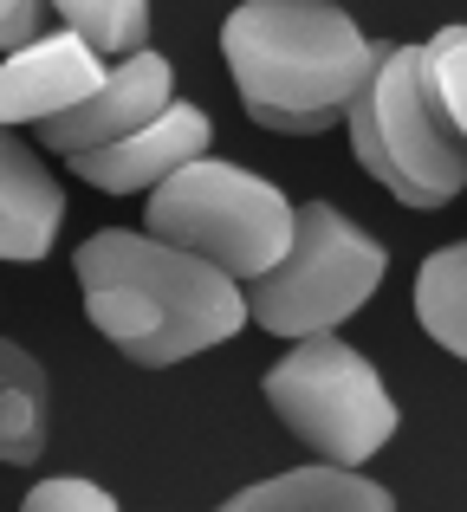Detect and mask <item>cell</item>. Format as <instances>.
Masks as SVG:
<instances>
[{
	"label": "cell",
	"instance_id": "6da1fadb",
	"mask_svg": "<svg viewBox=\"0 0 467 512\" xmlns=\"http://www.w3.org/2000/svg\"><path fill=\"white\" fill-rule=\"evenodd\" d=\"M78 286L91 325L143 370H169L195 350L228 344L247 325V292L228 273L137 227L91 234L78 247Z\"/></svg>",
	"mask_w": 467,
	"mask_h": 512
},
{
	"label": "cell",
	"instance_id": "7a4b0ae2",
	"mask_svg": "<svg viewBox=\"0 0 467 512\" xmlns=\"http://www.w3.org/2000/svg\"><path fill=\"white\" fill-rule=\"evenodd\" d=\"M247 117L279 137H318L370 85L383 46L331 0H240L221 26Z\"/></svg>",
	"mask_w": 467,
	"mask_h": 512
},
{
	"label": "cell",
	"instance_id": "3957f363",
	"mask_svg": "<svg viewBox=\"0 0 467 512\" xmlns=\"http://www.w3.org/2000/svg\"><path fill=\"white\" fill-rule=\"evenodd\" d=\"M143 234L208 260L234 286H253L292 247V201L266 175L234 169L221 156H195L150 188Z\"/></svg>",
	"mask_w": 467,
	"mask_h": 512
},
{
	"label": "cell",
	"instance_id": "277c9868",
	"mask_svg": "<svg viewBox=\"0 0 467 512\" xmlns=\"http://www.w3.org/2000/svg\"><path fill=\"white\" fill-rule=\"evenodd\" d=\"M390 253L344 221L331 201L292 208V247L247 286V318L273 338H325L351 312H364L370 292L383 286Z\"/></svg>",
	"mask_w": 467,
	"mask_h": 512
},
{
	"label": "cell",
	"instance_id": "5b68a950",
	"mask_svg": "<svg viewBox=\"0 0 467 512\" xmlns=\"http://www.w3.org/2000/svg\"><path fill=\"white\" fill-rule=\"evenodd\" d=\"M266 402L325 467H357L396 435V402L383 376L338 331L292 344L266 370Z\"/></svg>",
	"mask_w": 467,
	"mask_h": 512
},
{
	"label": "cell",
	"instance_id": "8992f818",
	"mask_svg": "<svg viewBox=\"0 0 467 512\" xmlns=\"http://www.w3.org/2000/svg\"><path fill=\"white\" fill-rule=\"evenodd\" d=\"M364 98H370L377 150L403 169V182H416L422 195H435L448 208L467 188V143H461V130L448 124V111L429 91V78H422V46H383Z\"/></svg>",
	"mask_w": 467,
	"mask_h": 512
},
{
	"label": "cell",
	"instance_id": "52a82bcc",
	"mask_svg": "<svg viewBox=\"0 0 467 512\" xmlns=\"http://www.w3.org/2000/svg\"><path fill=\"white\" fill-rule=\"evenodd\" d=\"M169 104H176V72H169L163 52H130V59L104 65L98 91L91 98H78L72 111L46 117L39 124V143L59 156H78V150H104V143L130 137V130H143L150 117H163Z\"/></svg>",
	"mask_w": 467,
	"mask_h": 512
},
{
	"label": "cell",
	"instance_id": "ba28073f",
	"mask_svg": "<svg viewBox=\"0 0 467 512\" xmlns=\"http://www.w3.org/2000/svg\"><path fill=\"white\" fill-rule=\"evenodd\" d=\"M208 143H215L208 111H202V104H182V98H176L163 117H150V124L130 130V137L104 143V150L65 156V169H72L78 182L104 188V195H137V188H156L163 175H176L182 163L208 156Z\"/></svg>",
	"mask_w": 467,
	"mask_h": 512
},
{
	"label": "cell",
	"instance_id": "9c48e42d",
	"mask_svg": "<svg viewBox=\"0 0 467 512\" xmlns=\"http://www.w3.org/2000/svg\"><path fill=\"white\" fill-rule=\"evenodd\" d=\"M104 78V59L78 33H39L33 46L0 59V130L13 124H46V117L72 111L78 98H91Z\"/></svg>",
	"mask_w": 467,
	"mask_h": 512
},
{
	"label": "cell",
	"instance_id": "30bf717a",
	"mask_svg": "<svg viewBox=\"0 0 467 512\" xmlns=\"http://www.w3.org/2000/svg\"><path fill=\"white\" fill-rule=\"evenodd\" d=\"M65 221V195L33 143L0 130V260H46Z\"/></svg>",
	"mask_w": 467,
	"mask_h": 512
},
{
	"label": "cell",
	"instance_id": "8fae6325",
	"mask_svg": "<svg viewBox=\"0 0 467 512\" xmlns=\"http://www.w3.org/2000/svg\"><path fill=\"white\" fill-rule=\"evenodd\" d=\"M215 512H396L390 487L357 467H292L273 474L260 487H240L234 500H221Z\"/></svg>",
	"mask_w": 467,
	"mask_h": 512
},
{
	"label": "cell",
	"instance_id": "7c38bea8",
	"mask_svg": "<svg viewBox=\"0 0 467 512\" xmlns=\"http://www.w3.org/2000/svg\"><path fill=\"white\" fill-rule=\"evenodd\" d=\"M46 454V370L33 350L0 338V467H33Z\"/></svg>",
	"mask_w": 467,
	"mask_h": 512
},
{
	"label": "cell",
	"instance_id": "4fadbf2b",
	"mask_svg": "<svg viewBox=\"0 0 467 512\" xmlns=\"http://www.w3.org/2000/svg\"><path fill=\"white\" fill-rule=\"evenodd\" d=\"M416 318L448 357L467 363V240L435 247L416 273Z\"/></svg>",
	"mask_w": 467,
	"mask_h": 512
},
{
	"label": "cell",
	"instance_id": "5bb4252c",
	"mask_svg": "<svg viewBox=\"0 0 467 512\" xmlns=\"http://www.w3.org/2000/svg\"><path fill=\"white\" fill-rule=\"evenodd\" d=\"M52 13L98 59H130L150 46V0H52Z\"/></svg>",
	"mask_w": 467,
	"mask_h": 512
},
{
	"label": "cell",
	"instance_id": "9a60e30c",
	"mask_svg": "<svg viewBox=\"0 0 467 512\" xmlns=\"http://www.w3.org/2000/svg\"><path fill=\"white\" fill-rule=\"evenodd\" d=\"M422 78L467 143V26H442L435 39H422Z\"/></svg>",
	"mask_w": 467,
	"mask_h": 512
},
{
	"label": "cell",
	"instance_id": "2e32d148",
	"mask_svg": "<svg viewBox=\"0 0 467 512\" xmlns=\"http://www.w3.org/2000/svg\"><path fill=\"white\" fill-rule=\"evenodd\" d=\"M20 512H117V500L91 480H39L20 500Z\"/></svg>",
	"mask_w": 467,
	"mask_h": 512
},
{
	"label": "cell",
	"instance_id": "e0dca14e",
	"mask_svg": "<svg viewBox=\"0 0 467 512\" xmlns=\"http://www.w3.org/2000/svg\"><path fill=\"white\" fill-rule=\"evenodd\" d=\"M52 20V0H0V59L20 46H33Z\"/></svg>",
	"mask_w": 467,
	"mask_h": 512
}]
</instances>
